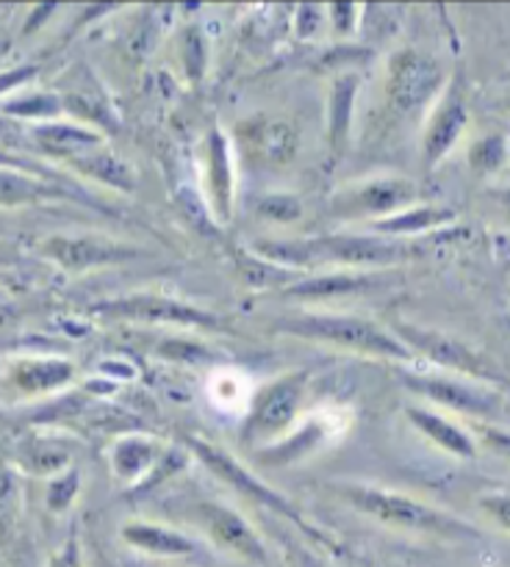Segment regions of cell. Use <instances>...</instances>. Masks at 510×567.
<instances>
[{
  "label": "cell",
  "instance_id": "cell-40",
  "mask_svg": "<svg viewBox=\"0 0 510 567\" xmlns=\"http://www.w3.org/2000/svg\"><path fill=\"white\" fill-rule=\"evenodd\" d=\"M11 260H17V249L0 241V264H11Z\"/></svg>",
  "mask_w": 510,
  "mask_h": 567
},
{
  "label": "cell",
  "instance_id": "cell-28",
  "mask_svg": "<svg viewBox=\"0 0 510 567\" xmlns=\"http://www.w3.org/2000/svg\"><path fill=\"white\" fill-rule=\"evenodd\" d=\"M22 463L33 474H59L70 463V452L53 441H33L28 452H22Z\"/></svg>",
  "mask_w": 510,
  "mask_h": 567
},
{
  "label": "cell",
  "instance_id": "cell-10",
  "mask_svg": "<svg viewBox=\"0 0 510 567\" xmlns=\"http://www.w3.org/2000/svg\"><path fill=\"white\" fill-rule=\"evenodd\" d=\"M469 120L471 114L469 103H466L463 78L455 72L447 81V89L441 92V97L430 109L425 133H421V161H425L427 169H436L458 147L466 127H469Z\"/></svg>",
  "mask_w": 510,
  "mask_h": 567
},
{
  "label": "cell",
  "instance_id": "cell-11",
  "mask_svg": "<svg viewBox=\"0 0 510 567\" xmlns=\"http://www.w3.org/2000/svg\"><path fill=\"white\" fill-rule=\"evenodd\" d=\"M197 518L211 546L247 565H269V548H266L264 537L253 529V524L242 513L220 502H203L197 504Z\"/></svg>",
  "mask_w": 510,
  "mask_h": 567
},
{
  "label": "cell",
  "instance_id": "cell-18",
  "mask_svg": "<svg viewBox=\"0 0 510 567\" xmlns=\"http://www.w3.org/2000/svg\"><path fill=\"white\" fill-rule=\"evenodd\" d=\"M458 219L452 208L447 205H410V208L399 210V214L388 216V219L371 221L369 230H375V236L386 238H402V236H416V233H432L441 230V227L452 225Z\"/></svg>",
  "mask_w": 510,
  "mask_h": 567
},
{
  "label": "cell",
  "instance_id": "cell-14",
  "mask_svg": "<svg viewBox=\"0 0 510 567\" xmlns=\"http://www.w3.org/2000/svg\"><path fill=\"white\" fill-rule=\"evenodd\" d=\"M203 166H205V192H208V205L220 221L233 216V203H236V172H233L231 138L222 127H211L203 142Z\"/></svg>",
  "mask_w": 510,
  "mask_h": 567
},
{
  "label": "cell",
  "instance_id": "cell-5",
  "mask_svg": "<svg viewBox=\"0 0 510 567\" xmlns=\"http://www.w3.org/2000/svg\"><path fill=\"white\" fill-rule=\"evenodd\" d=\"M443 89H447V75H443L441 64L427 53L402 48L388 59L382 92H386V103L394 114L414 116L427 105L432 109Z\"/></svg>",
  "mask_w": 510,
  "mask_h": 567
},
{
  "label": "cell",
  "instance_id": "cell-37",
  "mask_svg": "<svg viewBox=\"0 0 510 567\" xmlns=\"http://www.w3.org/2000/svg\"><path fill=\"white\" fill-rule=\"evenodd\" d=\"M48 567H83V554L75 537H70V540L50 557Z\"/></svg>",
  "mask_w": 510,
  "mask_h": 567
},
{
  "label": "cell",
  "instance_id": "cell-16",
  "mask_svg": "<svg viewBox=\"0 0 510 567\" xmlns=\"http://www.w3.org/2000/svg\"><path fill=\"white\" fill-rule=\"evenodd\" d=\"M120 537L128 548L153 559H183L197 554V543L172 526L133 520V524L122 526Z\"/></svg>",
  "mask_w": 510,
  "mask_h": 567
},
{
  "label": "cell",
  "instance_id": "cell-2",
  "mask_svg": "<svg viewBox=\"0 0 510 567\" xmlns=\"http://www.w3.org/2000/svg\"><path fill=\"white\" fill-rule=\"evenodd\" d=\"M338 496L364 513L366 518L377 520L388 529L405 532V535L438 537V540H469L480 537V532L466 520L455 518L452 513L432 507V504L410 498L405 493L386 491L377 485H338Z\"/></svg>",
  "mask_w": 510,
  "mask_h": 567
},
{
  "label": "cell",
  "instance_id": "cell-22",
  "mask_svg": "<svg viewBox=\"0 0 510 567\" xmlns=\"http://www.w3.org/2000/svg\"><path fill=\"white\" fill-rule=\"evenodd\" d=\"M161 460V446L144 435H128L111 452V465L122 482H136L155 468Z\"/></svg>",
  "mask_w": 510,
  "mask_h": 567
},
{
  "label": "cell",
  "instance_id": "cell-41",
  "mask_svg": "<svg viewBox=\"0 0 510 567\" xmlns=\"http://www.w3.org/2000/svg\"><path fill=\"white\" fill-rule=\"evenodd\" d=\"M508 142H510V133H508Z\"/></svg>",
  "mask_w": 510,
  "mask_h": 567
},
{
  "label": "cell",
  "instance_id": "cell-24",
  "mask_svg": "<svg viewBox=\"0 0 510 567\" xmlns=\"http://www.w3.org/2000/svg\"><path fill=\"white\" fill-rule=\"evenodd\" d=\"M33 138L42 144L48 153L61 155V158H75V155L89 153V150L100 147V133L89 131V127L81 125H67V122H50V125H42L33 131Z\"/></svg>",
  "mask_w": 510,
  "mask_h": 567
},
{
  "label": "cell",
  "instance_id": "cell-9",
  "mask_svg": "<svg viewBox=\"0 0 510 567\" xmlns=\"http://www.w3.org/2000/svg\"><path fill=\"white\" fill-rule=\"evenodd\" d=\"M98 313L109 319L144 321V324H170L186 327V330H222L220 316L208 313L203 308L183 302V299L164 297V293H131L116 302L98 305Z\"/></svg>",
  "mask_w": 510,
  "mask_h": 567
},
{
  "label": "cell",
  "instance_id": "cell-8",
  "mask_svg": "<svg viewBox=\"0 0 510 567\" xmlns=\"http://www.w3.org/2000/svg\"><path fill=\"white\" fill-rule=\"evenodd\" d=\"M402 380L425 402H432L460 415H471V419H493L502 408V396L491 385L469 380V377L447 374V371H438V374L405 371Z\"/></svg>",
  "mask_w": 510,
  "mask_h": 567
},
{
  "label": "cell",
  "instance_id": "cell-33",
  "mask_svg": "<svg viewBox=\"0 0 510 567\" xmlns=\"http://www.w3.org/2000/svg\"><path fill=\"white\" fill-rule=\"evenodd\" d=\"M181 48H183V64H186L188 78L197 81L205 70V39L200 37L197 28H186Z\"/></svg>",
  "mask_w": 510,
  "mask_h": 567
},
{
  "label": "cell",
  "instance_id": "cell-15",
  "mask_svg": "<svg viewBox=\"0 0 510 567\" xmlns=\"http://www.w3.org/2000/svg\"><path fill=\"white\" fill-rule=\"evenodd\" d=\"M242 142L247 153L264 166H286L297 155V127L277 116H255L242 125Z\"/></svg>",
  "mask_w": 510,
  "mask_h": 567
},
{
  "label": "cell",
  "instance_id": "cell-1",
  "mask_svg": "<svg viewBox=\"0 0 510 567\" xmlns=\"http://www.w3.org/2000/svg\"><path fill=\"white\" fill-rule=\"evenodd\" d=\"M255 252L283 269H310V266H394L416 255V247L402 238L375 236V233H336V236L297 238V241H261Z\"/></svg>",
  "mask_w": 510,
  "mask_h": 567
},
{
  "label": "cell",
  "instance_id": "cell-31",
  "mask_svg": "<svg viewBox=\"0 0 510 567\" xmlns=\"http://www.w3.org/2000/svg\"><path fill=\"white\" fill-rule=\"evenodd\" d=\"M78 491H81V476H78L75 471H64V474H61L59 480H53V485H50L48 507L53 509V513H64V509L75 502Z\"/></svg>",
  "mask_w": 510,
  "mask_h": 567
},
{
  "label": "cell",
  "instance_id": "cell-30",
  "mask_svg": "<svg viewBox=\"0 0 510 567\" xmlns=\"http://www.w3.org/2000/svg\"><path fill=\"white\" fill-rule=\"evenodd\" d=\"M255 214L264 216L266 221H275V225H294V221L303 219V203L294 194L272 192L255 203Z\"/></svg>",
  "mask_w": 510,
  "mask_h": 567
},
{
  "label": "cell",
  "instance_id": "cell-13",
  "mask_svg": "<svg viewBox=\"0 0 510 567\" xmlns=\"http://www.w3.org/2000/svg\"><path fill=\"white\" fill-rule=\"evenodd\" d=\"M44 258L55 260L64 269H92V266H109V264H125V260L147 258L150 252L133 247V244L105 241V238H70V236H53L42 241Z\"/></svg>",
  "mask_w": 510,
  "mask_h": 567
},
{
  "label": "cell",
  "instance_id": "cell-32",
  "mask_svg": "<svg viewBox=\"0 0 510 567\" xmlns=\"http://www.w3.org/2000/svg\"><path fill=\"white\" fill-rule=\"evenodd\" d=\"M9 114L17 116H33V120H44V116H55L61 111V103L50 94H31L26 100H17V103L6 105Z\"/></svg>",
  "mask_w": 510,
  "mask_h": 567
},
{
  "label": "cell",
  "instance_id": "cell-35",
  "mask_svg": "<svg viewBox=\"0 0 510 567\" xmlns=\"http://www.w3.org/2000/svg\"><path fill=\"white\" fill-rule=\"evenodd\" d=\"M477 437L486 449H491L497 457H502L504 463H510V432L502 430V426H488L480 424L477 426Z\"/></svg>",
  "mask_w": 510,
  "mask_h": 567
},
{
  "label": "cell",
  "instance_id": "cell-12",
  "mask_svg": "<svg viewBox=\"0 0 510 567\" xmlns=\"http://www.w3.org/2000/svg\"><path fill=\"white\" fill-rule=\"evenodd\" d=\"M188 446H192V452L197 454V457L203 460V463L208 465V468L214 471V474L220 476L222 482L233 485V487H236V491L247 493V496H253L255 502L266 504V507H272V509H275V513L286 515V518L294 520V524H297L299 529L308 532V535L316 537V529H310V526L305 524L303 518H299V513L292 507V504L286 502V498L277 496L275 491H269V487H266L261 480H255V476L249 474V471L244 468V465L238 463V460H233L231 454L225 452V449H220V446H216V443H211V441H200V437H192V441H188Z\"/></svg>",
  "mask_w": 510,
  "mask_h": 567
},
{
  "label": "cell",
  "instance_id": "cell-26",
  "mask_svg": "<svg viewBox=\"0 0 510 567\" xmlns=\"http://www.w3.org/2000/svg\"><path fill=\"white\" fill-rule=\"evenodd\" d=\"M504 166H510L508 133H486L469 147V169L475 175H497Z\"/></svg>",
  "mask_w": 510,
  "mask_h": 567
},
{
  "label": "cell",
  "instance_id": "cell-4",
  "mask_svg": "<svg viewBox=\"0 0 510 567\" xmlns=\"http://www.w3.org/2000/svg\"><path fill=\"white\" fill-rule=\"evenodd\" d=\"M394 336L414 352V358L430 360L447 374L469 377V380L486 382V385H508V377L493 365V360H488L486 354H480L460 338L419 324H397Z\"/></svg>",
  "mask_w": 510,
  "mask_h": 567
},
{
  "label": "cell",
  "instance_id": "cell-17",
  "mask_svg": "<svg viewBox=\"0 0 510 567\" xmlns=\"http://www.w3.org/2000/svg\"><path fill=\"white\" fill-rule=\"evenodd\" d=\"M408 421L414 424V430L419 435H425L427 441L436 443L443 454L458 460H475L477 457V437L471 432H466L463 426L455 424L447 415L436 413V410L427 408H408Z\"/></svg>",
  "mask_w": 510,
  "mask_h": 567
},
{
  "label": "cell",
  "instance_id": "cell-39",
  "mask_svg": "<svg viewBox=\"0 0 510 567\" xmlns=\"http://www.w3.org/2000/svg\"><path fill=\"white\" fill-rule=\"evenodd\" d=\"M33 70H17V72H6V75H0V92H6V89L17 86V83L26 81L28 75H31Z\"/></svg>",
  "mask_w": 510,
  "mask_h": 567
},
{
  "label": "cell",
  "instance_id": "cell-36",
  "mask_svg": "<svg viewBox=\"0 0 510 567\" xmlns=\"http://www.w3.org/2000/svg\"><path fill=\"white\" fill-rule=\"evenodd\" d=\"M327 14H330L333 31H336L338 37H349V33L355 31V20H358V6L333 3L330 9H327Z\"/></svg>",
  "mask_w": 510,
  "mask_h": 567
},
{
  "label": "cell",
  "instance_id": "cell-3",
  "mask_svg": "<svg viewBox=\"0 0 510 567\" xmlns=\"http://www.w3.org/2000/svg\"><path fill=\"white\" fill-rule=\"evenodd\" d=\"M277 330L286 336L303 338V341L327 343V347L347 349V352L366 354V358L394 360V363H408L414 352L394 336L386 327L353 313H303L294 319L280 321Z\"/></svg>",
  "mask_w": 510,
  "mask_h": 567
},
{
  "label": "cell",
  "instance_id": "cell-25",
  "mask_svg": "<svg viewBox=\"0 0 510 567\" xmlns=\"http://www.w3.org/2000/svg\"><path fill=\"white\" fill-rule=\"evenodd\" d=\"M327 430L319 424V421H308V424H303L299 430H294L292 435L280 437V441L275 443V446H269L264 454V463H272V465H283V463H294V460L305 457V454L314 452L316 446H319L322 441H325Z\"/></svg>",
  "mask_w": 510,
  "mask_h": 567
},
{
  "label": "cell",
  "instance_id": "cell-23",
  "mask_svg": "<svg viewBox=\"0 0 510 567\" xmlns=\"http://www.w3.org/2000/svg\"><path fill=\"white\" fill-rule=\"evenodd\" d=\"M70 164L75 166L78 172H83V175L94 177L98 183L116 188V192H133V188H136V172H133L120 155L109 153V150L103 147L75 155V158H70Z\"/></svg>",
  "mask_w": 510,
  "mask_h": 567
},
{
  "label": "cell",
  "instance_id": "cell-20",
  "mask_svg": "<svg viewBox=\"0 0 510 567\" xmlns=\"http://www.w3.org/2000/svg\"><path fill=\"white\" fill-rule=\"evenodd\" d=\"M371 286L369 275H349V271H325V275L299 277L286 288L288 299H303V302H322L333 297H349L360 293Z\"/></svg>",
  "mask_w": 510,
  "mask_h": 567
},
{
  "label": "cell",
  "instance_id": "cell-29",
  "mask_svg": "<svg viewBox=\"0 0 510 567\" xmlns=\"http://www.w3.org/2000/svg\"><path fill=\"white\" fill-rule=\"evenodd\" d=\"M20 518V485L9 471L0 468V546L11 543Z\"/></svg>",
  "mask_w": 510,
  "mask_h": 567
},
{
  "label": "cell",
  "instance_id": "cell-27",
  "mask_svg": "<svg viewBox=\"0 0 510 567\" xmlns=\"http://www.w3.org/2000/svg\"><path fill=\"white\" fill-rule=\"evenodd\" d=\"M55 194L59 192L53 186L37 181V177H28L22 172L0 169V205H6V208L39 203V199L55 197Z\"/></svg>",
  "mask_w": 510,
  "mask_h": 567
},
{
  "label": "cell",
  "instance_id": "cell-38",
  "mask_svg": "<svg viewBox=\"0 0 510 567\" xmlns=\"http://www.w3.org/2000/svg\"><path fill=\"white\" fill-rule=\"evenodd\" d=\"M491 199H493V203H497V208L502 210V216H504V219H508V225H510V186L493 188Z\"/></svg>",
  "mask_w": 510,
  "mask_h": 567
},
{
  "label": "cell",
  "instance_id": "cell-6",
  "mask_svg": "<svg viewBox=\"0 0 510 567\" xmlns=\"http://www.w3.org/2000/svg\"><path fill=\"white\" fill-rule=\"evenodd\" d=\"M305 391H308V374L292 371L266 382L249 402L247 421H244V441H280L288 435L294 421L303 413Z\"/></svg>",
  "mask_w": 510,
  "mask_h": 567
},
{
  "label": "cell",
  "instance_id": "cell-19",
  "mask_svg": "<svg viewBox=\"0 0 510 567\" xmlns=\"http://www.w3.org/2000/svg\"><path fill=\"white\" fill-rule=\"evenodd\" d=\"M355 97H358V78L349 72L338 75L330 86V97H327V144H330L333 155H341L349 144Z\"/></svg>",
  "mask_w": 510,
  "mask_h": 567
},
{
  "label": "cell",
  "instance_id": "cell-21",
  "mask_svg": "<svg viewBox=\"0 0 510 567\" xmlns=\"http://www.w3.org/2000/svg\"><path fill=\"white\" fill-rule=\"evenodd\" d=\"M75 369L67 360H22L11 371V382L22 393H50L64 388L72 380Z\"/></svg>",
  "mask_w": 510,
  "mask_h": 567
},
{
  "label": "cell",
  "instance_id": "cell-7",
  "mask_svg": "<svg viewBox=\"0 0 510 567\" xmlns=\"http://www.w3.org/2000/svg\"><path fill=\"white\" fill-rule=\"evenodd\" d=\"M419 199L416 183L399 175H377L369 181L353 183L333 197L330 210L338 219H369L380 221L399 210L410 208Z\"/></svg>",
  "mask_w": 510,
  "mask_h": 567
},
{
  "label": "cell",
  "instance_id": "cell-34",
  "mask_svg": "<svg viewBox=\"0 0 510 567\" xmlns=\"http://www.w3.org/2000/svg\"><path fill=\"white\" fill-rule=\"evenodd\" d=\"M480 513L491 520L497 529L508 532L510 535V491L504 493H486V496L477 502Z\"/></svg>",
  "mask_w": 510,
  "mask_h": 567
}]
</instances>
